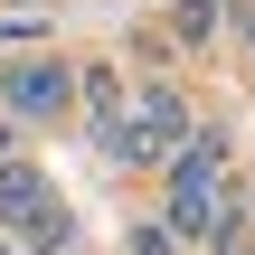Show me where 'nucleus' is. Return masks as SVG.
<instances>
[{"instance_id": "obj_2", "label": "nucleus", "mask_w": 255, "mask_h": 255, "mask_svg": "<svg viewBox=\"0 0 255 255\" xmlns=\"http://www.w3.org/2000/svg\"><path fill=\"white\" fill-rule=\"evenodd\" d=\"M9 104H19L28 123L57 114V104H66V76H57V66H19V76H9Z\"/></svg>"}, {"instance_id": "obj_3", "label": "nucleus", "mask_w": 255, "mask_h": 255, "mask_svg": "<svg viewBox=\"0 0 255 255\" xmlns=\"http://www.w3.org/2000/svg\"><path fill=\"white\" fill-rule=\"evenodd\" d=\"M132 255H170V227H132Z\"/></svg>"}, {"instance_id": "obj_1", "label": "nucleus", "mask_w": 255, "mask_h": 255, "mask_svg": "<svg viewBox=\"0 0 255 255\" xmlns=\"http://www.w3.org/2000/svg\"><path fill=\"white\" fill-rule=\"evenodd\" d=\"M0 208H9V218H19L47 255H66V237H76V227H66V208L38 189V170H0Z\"/></svg>"}]
</instances>
